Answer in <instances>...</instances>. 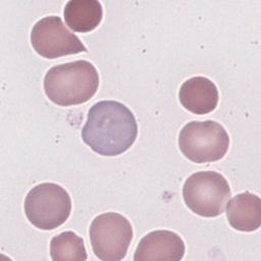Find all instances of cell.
Masks as SVG:
<instances>
[{
    "mask_svg": "<svg viewBox=\"0 0 261 261\" xmlns=\"http://www.w3.org/2000/svg\"><path fill=\"white\" fill-rule=\"evenodd\" d=\"M31 43L35 51L47 59L87 52L86 46L79 37L71 33L56 15L45 16L34 24Z\"/></svg>",
    "mask_w": 261,
    "mask_h": 261,
    "instance_id": "52a82bcc",
    "label": "cell"
},
{
    "mask_svg": "<svg viewBox=\"0 0 261 261\" xmlns=\"http://www.w3.org/2000/svg\"><path fill=\"white\" fill-rule=\"evenodd\" d=\"M50 256L54 261L87 260L84 239L70 230L53 237L50 242Z\"/></svg>",
    "mask_w": 261,
    "mask_h": 261,
    "instance_id": "7c38bea8",
    "label": "cell"
},
{
    "mask_svg": "<svg viewBox=\"0 0 261 261\" xmlns=\"http://www.w3.org/2000/svg\"><path fill=\"white\" fill-rule=\"evenodd\" d=\"M99 87L96 67L87 60H75L51 67L44 77L45 94L59 106L89 101Z\"/></svg>",
    "mask_w": 261,
    "mask_h": 261,
    "instance_id": "7a4b0ae2",
    "label": "cell"
},
{
    "mask_svg": "<svg viewBox=\"0 0 261 261\" xmlns=\"http://www.w3.org/2000/svg\"><path fill=\"white\" fill-rule=\"evenodd\" d=\"M226 218L237 230H257L261 225L260 198L249 192L238 194L226 203Z\"/></svg>",
    "mask_w": 261,
    "mask_h": 261,
    "instance_id": "30bf717a",
    "label": "cell"
},
{
    "mask_svg": "<svg viewBox=\"0 0 261 261\" xmlns=\"http://www.w3.org/2000/svg\"><path fill=\"white\" fill-rule=\"evenodd\" d=\"M178 147L185 157L193 162H213L226 154L229 137L225 128L214 120H193L179 132Z\"/></svg>",
    "mask_w": 261,
    "mask_h": 261,
    "instance_id": "277c9868",
    "label": "cell"
},
{
    "mask_svg": "<svg viewBox=\"0 0 261 261\" xmlns=\"http://www.w3.org/2000/svg\"><path fill=\"white\" fill-rule=\"evenodd\" d=\"M178 98L187 110L201 115L216 108L219 95L216 85L211 80L205 76H193L182 83Z\"/></svg>",
    "mask_w": 261,
    "mask_h": 261,
    "instance_id": "9c48e42d",
    "label": "cell"
},
{
    "mask_svg": "<svg viewBox=\"0 0 261 261\" xmlns=\"http://www.w3.org/2000/svg\"><path fill=\"white\" fill-rule=\"evenodd\" d=\"M185 251V243L176 232L165 229L154 230L147 233L139 242L134 260L179 261L182 259Z\"/></svg>",
    "mask_w": 261,
    "mask_h": 261,
    "instance_id": "ba28073f",
    "label": "cell"
},
{
    "mask_svg": "<svg viewBox=\"0 0 261 261\" xmlns=\"http://www.w3.org/2000/svg\"><path fill=\"white\" fill-rule=\"evenodd\" d=\"M138 136L134 113L122 103L103 100L89 110L82 139L102 156H117L128 150Z\"/></svg>",
    "mask_w": 261,
    "mask_h": 261,
    "instance_id": "6da1fadb",
    "label": "cell"
},
{
    "mask_svg": "<svg viewBox=\"0 0 261 261\" xmlns=\"http://www.w3.org/2000/svg\"><path fill=\"white\" fill-rule=\"evenodd\" d=\"M231 192L225 177L211 170L191 174L182 187L186 205L203 217H216L223 213Z\"/></svg>",
    "mask_w": 261,
    "mask_h": 261,
    "instance_id": "5b68a950",
    "label": "cell"
},
{
    "mask_svg": "<svg viewBox=\"0 0 261 261\" xmlns=\"http://www.w3.org/2000/svg\"><path fill=\"white\" fill-rule=\"evenodd\" d=\"M95 255L103 261L122 260L133 239V227L123 215L106 212L96 216L89 229Z\"/></svg>",
    "mask_w": 261,
    "mask_h": 261,
    "instance_id": "8992f818",
    "label": "cell"
},
{
    "mask_svg": "<svg viewBox=\"0 0 261 261\" xmlns=\"http://www.w3.org/2000/svg\"><path fill=\"white\" fill-rule=\"evenodd\" d=\"M66 24L79 33L95 30L103 17V8L98 0H69L63 9Z\"/></svg>",
    "mask_w": 261,
    "mask_h": 261,
    "instance_id": "8fae6325",
    "label": "cell"
},
{
    "mask_svg": "<svg viewBox=\"0 0 261 261\" xmlns=\"http://www.w3.org/2000/svg\"><path fill=\"white\" fill-rule=\"evenodd\" d=\"M71 212V199L61 186L42 182L32 188L24 199L28 220L43 230L54 229L63 224Z\"/></svg>",
    "mask_w": 261,
    "mask_h": 261,
    "instance_id": "3957f363",
    "label": "cell"
}]
</instances>
